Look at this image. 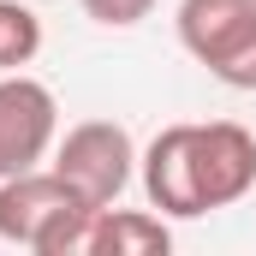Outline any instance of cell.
<instances>
[{"label":"cell","mask_w":256,"mask_h":256,"mask_svg":"<svg viewBox=\"0 0 256 256\" xmlns=\"http://www.w3.org/2000/svg\"><path fill=\"white\" fill-rule=\"evenodd\" d=\"M42 54V18L24 0H0V72H18Z\"/></svg>","instance_id":"7"},{"label":"cell","mask_w":256,"mask_h":256,"mask_svg":"<svg viewBox=\"0 0 256 256\" xmlns=\"http://www.w3.org/2000/svg\"><path fill=\"white\" fill-rule=\"evenodd\" d=\"M143 196L167 220H196L214 208H232L256 185V137L238 120L208 126H167L143 155Z\"/></svg>","instance_id":"1"},{"label":"cell","mask_w":256,"mask_h":256,"mask_svg":"<svg viewBox=\"0 0 256 256\" xmlns=\"http://www.w3.org/2000/svg\"><path fill=\"white\" fill-rule=\"evenodd\" d=\"M173 250V226L167 214H143V208H96L90 226V256H167Z\"/></svg>","instance_id":"6"},{"label":"cell","mask_w":256,"mask_h":256,"mask_svg":"<svg viewBox=\"0 0 256 256\" xmlns=\"http://www.w3.org/2000/svg\"><path fill=\"white\" fill-rule=\"evenodd\" d=\"M208 78L226 84V90H256V30H250V36H244L220 66H208Z\"/></svg>","instance_id":"8"},{"label":"cell","mask_w":256,"mask_h":256,"mask_svg":"<svg viewBox=\"0 0 256 256\" xmlns=\"http://www.w3.org/2000/svg\"><path fill=\"white\" fill-rule=\"evenodd\" d=\"M54 173H60L84 202L108 208V202L126 196L131 173H137V143H131V131L114 126V120H84V126H72L60 137Z\"/></svg>","instance_id":"3"},{"label":"cell","mask_w":256,"mask_h":256,"mask_svg":"<svg viewBox=\"0 0 256 256\" xmlns=\"http://www.w3.org/2000/svg\"><path fill=\"white\" fill-rule=\"evenodd\" d=\"M90 226H96V202H84L54 167L0 179V238L6 244L36 256H90Z\"/></svg>","instance_id":"2"},{"label":"cell","mask_w":256,"mask_h":256,"mask_svg":"<svg viewBox=\"0 0 256 256\" xmlns=\"http://www.w3.org/2000/svg\"><path fill=\"white\" fill-rule=\"evenodd\" d=\"M54 131H60L54 90L24 72H0V179L42 167L54 149Z\"/></svg>","instance_id":"4"},{"label":"cell","mask_w":256,"mask_h":256,"mask_svg":"<svg viewBox=\"0 0 256 256\" xmlns=\"http://www.w3.org/2000/svg\"><path fill=\"white\" fill-rule=\"evenodd\" d=\"M179 42L196 66H220L256 30V0H179Z\"/></svg>","instance_id":"5"},{"label":"cell","mask_w":256,"mask_h":256,"mask_svg":"<svg viewBox=\"0 0 256 256\" xmlns=\"http://www.w3.org/2000/svg\"><path fill=\"white\" fill-rule=\"evenodd\" d=\"M96 24H108V30H131V24H143L149 12H155V0H78Z\"/></svg>","instance_id":"9"}]
</instances>
